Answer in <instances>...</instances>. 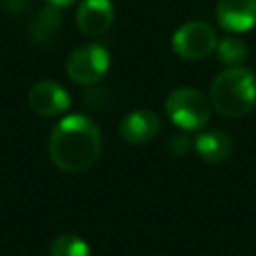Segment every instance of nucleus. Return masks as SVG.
I'll use <instances>...</instances> for the list:
<instances>
[{
	"label": "nucleus",
	"instance_id": "obj_15",
	"mask_svg": "<svg viewBox=\"0 0 256 256\" xmlns=\"http://www.w3.org/2000/svg\"><path fill=\"white\" fill-rule=\"evenodd\" d=\"M48 4H52V6H58V8H64V6H70L74 0H46Z\"/></svg>",
	"mask_w": 256,
	"mask_h": 256
},
{
	"label": "nucleus",
	"instance_id": "obj_7",
	"mask_svg": "<svg viewBox=\"0 0 256 256\" xmlns=\"http://www.w3.org/2000/svg\"><path fill=\"white\" fill-rule=\"evenodd\" d=\"M160 130H162L160 116L148 108H138L128 112L118 124V134L128 144H146L154 140Z\"/></svg>",
	"mask_w": 256,
	"mask_h": 256
},
{
	"label": "nucleus",
	"instance_id": "obj_13",
	"mask_svg": "<svg viewBox=\"0 0 256 256\" xmlns=\"http://www.w3.org/2000/svg\"><path fill=\"white\" fill-rule=\"evenodd\" d=\"M48 254L50 256H92L88 242L76 234H60L58 238H54Z\"/></svg>",
	"mask_w": 256,
	"mask_h": 256
},
{
	"label": "nucleus",
	"instance_id": "obj_12",
	"mask_svg": "<svg viewBox=\"0 0 256 256\" xmlns=\"http://www.w3.org/2000/svg\"><path fill=\"white\" fill-rule=\"evenodd\" d=\"M216 54L222 64L228 66H240L248 56V44L238 36H226L216 42Z\"/></svg>",
	"mask_w": 256,
	"mask_h": 256
},
{
	"label": "nucleus",
	"instance_id": "obj_1",
	"mask_svg": "<svg viewBox=\"0 0 256 256\" xmlns=\"http://www.w3.org/2000/svg\"><path fill=\"white\" fill-rule=\"evenodd\" d=\"M102 152L100 128L82 114H70L56 122L48 138V156L62 172H84Z\"/></svg>",
	"mask_w": 256,
	"mask_h": 256
},
{
	"label": "nucleus",
	"instance_id": "obj_10",
	"mask_svg": "<svg viewBox=\"0 0 256 256\" xmlns=\"http://www.w3.org/2000/svg\"><path fill=\"white\" fill-rule=\"evenodd\" d=\"M194 152L210 164L224 162L232 152V140L224 130L212 128L196 134L194 138Z\"/></svg>",
	"mask_w": 256,
	"mask_h": 256
},
{
	"label": "nucleus",
	"instance_id": "obj_4",
	"mask_svg": "<svg viewBox=\"0 0 256 256\" xmlns=\"http://www.w3.org/2000/svg\"><path fill=\"white\" fill-rule=\"evenodd\" d=\"M110 68V52L100 42H86L66 58V74L78 86H94Z\"/></svg>",
	"mask_w": 256,
	"mask_h": 256
},
{
	"label": "nucleus",
	"instance_id": "obj_11",
	"mask_svg": "<svg viewBox=\"0 0 256 256\" xmlns=\"http://www.w3.org/2000/svg\"><path fill=\"white\" fill-rule=\"evenodd\" d=\"M58 26H60V10H58V6L50 4L36 16V20L30 28V36L34 38V42H50L58 30Z\"/></svg>",
	"mask_w": 256,
	"mask_h": 256
},
{
	"label": "nucleus",
	"instance_id": "obj_5",
	"mask_svg": "<svg viewBox=\"0 0 256 256\" xmlns=\"http://www.w3.org/2000/svg\"><path fill=\"white\" fill-rule=\"evenodd\" d=\"M216 32L204 20L184 22L172 34V50L182 60H202L210 56L216 48Z\"/></svg>",
	"mask_w": 256,
	"mask_h": 256
},
{
	"label": "nucleus",
	"instance_id": "obj_2",
	"mask_svg": "<svg viewBox=\"0 0 256 256\" xmlns=\"http://www.w3.org/2000/svg\"><path fill=\"white\" fill-rule=\"evenodd\" d=\"M210 106L224 118H242L256 106V74L244 66L222 70L210 84Z\"/></svg>",
	"mask_w": 256,
	"mask_h": 256
},
{
	"label": "nucleus",
	"instance_id": "obj_14",
	"mask_svg": "<svg viewBox=\"0 0 256 256\" xmlns=\"http://www.w3.org/2000/svg\"><path fill=\"white\" fill-rule=\"evenodd\" d=\"M168 148H170V152H172L174 156H184V154H188L190 150H194V140L186 134V130H182V132H176V134L170 136Z\"/></svg>",
	"mask_w": 256,
	"mask_h": 256
},
{
	"label": "nucleus",
	"instance_id": "obj_3",
	"mask_svg": "<svg viewBox=\"0 0 256 256\" xmlns=\"http://www.w3.org/2000/svg\"><path fill=\"white\" fill-rule=\"evenodd\" d=\"M164 110L172 120V124H176L186 132H192L208 124L212 106L210 100L200 90L192 86H180L166 96Z\"/></svg>",
	"mask_w": 256,
	"mask_h": 256
},
{
	"label": "nucleus",
	"instance_id": "obj_8",
	"mask_svg": "<svg viewBox=\"0 0 256 256\" xmlns=\"http://www.w3.org/2000/svg\"><path fill=\"white\" fill-rule=\"evenodd\" d=\"M114 22L112 0H82L76 8V26L86 36H102Z\"/></svg>",
	"mask_w": 256,
	"mask_h": 256
},
{
	"label": "nucleus",
	"instance_id": "obj_6",
	"mask_svg": "<svg viewBox=\"0 0 256 256\" xmlns=\"http://www.w3.org/2000/svg\"><path fill=\"white\" fill-rule=\"evenodd\" d=\"M30 108L44 118H56L70 108V94L54 80H40L28 92Z\"/></svg>",
	"mask_w": 256,
	"mask_h": 256
},
{
	"label": "nucleus",
	"instance_id": "obj_9",
	"mask_svg": "<svg viewBox=\"0 0 256 256\" xmlns=\"http://www.w3.org/2000/svg\"><path fill=\"white\" fill-rule=\"evenodd\" d=\"M216 20L232 34L248 32L256 28V0H218Z\"/></svg>",
	"mask_w": 256,
	"mask_h": 256
}]
</instances>
